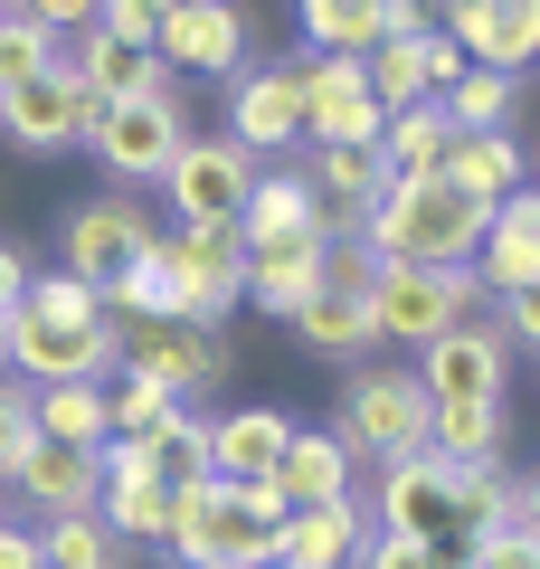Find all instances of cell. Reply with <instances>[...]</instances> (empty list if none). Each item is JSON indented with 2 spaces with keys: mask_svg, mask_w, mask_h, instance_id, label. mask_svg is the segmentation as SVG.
Wrapping results in <instances>:
<instances>
[{
  "mask_svg": "<svg viewBox=\"0 0 540 569\" xmlns=\"http://www.w3.org/2000/svg\"><path fill=\"white\" fill-rule=\"evenodd\" d=\"M351 238L380 266H464L483 247V209L464 190H446L437 171H389V190L370 200V219Z\"/></svg>",
  "mask_w": 540,
  "mask_h": 569,
  "instance_id": "1",
  "label": "cell"
},
{
  "mask_svg": "<svg viewBox=\"0 0 540 569\" xmlns=\"http://www.w3.org/2000/svg\"><path fill=\"white\" fill-rule=\"evenodd\" d=\"M427 418H437V399L418 389V370H380V361H360L351 380H341L332 437L351 447V466H360V475H380V466H408V456H427Z\"/></svg>",
  "mask_w": 540,
  "mask_h": 569,
  "instance_id": "2",
  "label": "cell"
},
{
  "mask_svg": "<svg viewBox=\"0 0 540 569\" xmlns=\"http://www.w3.org/2000/svg\"><path fill=\"white\" fill-rule=\"evenodd\" d=\"M152 266H161V295H171V323L228 332V313L247 305V247H238V228H161Z\"/></svg>",
  "mask_w": 540,
  "mask_h": 569,
  "instance_id": "3",
  "label": "cell"
},
{
  "mask_svg": "<svg viewBox=\"0 0 540 569\" xmlns=\"http://www.w3.org/2000/svg\"><path fill=\"white\" fill-rule=\"evenodd\" d=\"M180 142H190V96H180V77H161L152 96H123L96 114V133H86V152H96V171L114 190H152L161 162H171Z\"/></svg>",
  "mask_w": 540,
  "mask_h": 569,
  "instance_id": "4",
  "label": "cell"
},
{
  "mask_svg": "<svg viewBox=\"0 0 540 569\" xmlns=\"http://www.w3.org/2000/svg\"><path fill=\"white\" fill-rule=\"evenodd\" d=\"M0 370L20 389H58V380H114V323H77V313H39L20 305L0 323Z\"/></svg>",
  "mask_w": 540,
  "mask_h": 569,
  "instance_id": "5",
  "label": "cell"
},
{
  "mask_svg": "<svg viewBox=\"0 0 540 569\" xmlns=\"http://www.w3.org/2000/svg\"><path fill=\"white\" fill-rule=\"evenodd\" d=\"M114 370L200 408L209 389L238 380V351H228V332H200V323H114Z\"/></svg>",
  "mask_w": 540,
  "mask_h": 569,
  "instance_id": "6",
  "label": "cell"
},
{
  "mask_svg": "<svg viewBox=\"0 0 540 569\" xmlns=\"http://www.w3.org/2000/svg\"><path fill=\"white\" fill-rule=\"evenodd\" d=\"M483 313V284L464 276V266H380V284H370V332L380 342H437V332L474 323Z\"/></svg>",
  "mask_w": 540,
  "mask_h": 569,
  "instance_id": "7",
  "label": "cell"
},
{
  "mask_svg": "<svg viewBox=\"0 0 540 569\" xmlns=\"http://www.w3.org/2000/svg\"><path fill=\"white\" fill-rule=\"evenodd\" d=\"M228 142L247 162H276V152H303V48L294 58H247L228 77Z\"/></svg>",
  "mask_w": 540,
  "mask_h": 569,
  "instance_id": "8",
  "label": "cell"
},
{
  "mask_svg": "<svg viewBox=\"0 0 540 569\" xmlns=\"http://www.w3.org/2000/svg\"><path fill=\"white\" fill-rule=\"evenodd\" d=\"M370 485H380V493H370V522H380V531H399V541H418V550H464V485H456L446 456L380 466Z\"/></svg>",
  "mask_w": 540,
  "mask_h": 569,
  "instance_id": "9",
  "label": "cell"
},
{
  "mask_svg": "<svg viewBox=\"0 0 540 569\" xmlns=\"http://www.w3.org/2000/svg\"><path fill=\"white\" fill-rule=\"evenodd\" d=\"M266 162H247L228 133H190L161 162V200H171V228H238L247 190H257Z\"/></svg>",
  "mask_w": 540,
  "mask_h": 569,
  "instance_id": "10",
  "label": "cell"
},
{
  "mask_svg": "<svg viewBox=\"0 0 540 569\" xmlns=\"http://www.w3.org/2000/svg\"><path fill=\"white\" fill-rule=\"evenodd\" d=\"M171 550L180 569H228V560H247V569H266V550H276V531H247V512H238V493L209 475V485H171Z\"/></svg>",
  "mask_w": 540,
  "mask_h": 569,
  "instance_id": "11",
  "label": "cell"
},
{
  "mask_svg": "<svg viewBox=\"0 0 540 569\" xmlns=\"http://www.w3.org/2000/svg\"><path fill=\"white\" fill-rule=\"evenodd\" d=\"M161 228H152V209L133 200V190H104V200H77L58 219V276H77V284H114L123 266L142 257V247H152Z\"/></svg>",
  "mask_w": 540,
  "mask_h": 569,
  "instance_id": "12",
  "label": "cell"
},
{
  "mask_svg": "<svg viewBox=\"0 0 540 569\" xmlns=\"http://www.w3.org/2000/svg\"><path fill=\"white\" fill-rule=\"evenodd\" d=\"M152 58L171 67V77H219L228 86L247 58H257V20H247L238 0H180L171 20H161Z\"/></svg>",
  "mask_w": 540,
  "mask_h": 569,
  "instance_id": "13",
  "label": "cell"
},
{
  "mask_svg": "<svg viewBox=\"0 0 540 569\" xmlns=\"http://www.w3.org/2000/svg\"><path fill=\"white\" fill-rule=\"evenodd\" d=\"M96 114H104V104L67 77V58L48 67V77H29V86H0V133H10V152H39V162L67 152V142H86Z\"/></svg>",
  "mask_w": 540,
  "mask_h": 569,
  "instance_id": "14",
  "label": "cell"
},
{
  "mask_svg": "<svg viewBox=\"0 0 540 569\" xmlns=\"http://www.w3.org/2000/svg\"><path fill=\"white\" fill-rule=\"evenodd\" d=\"M408 370H418V389L437 408L446 399H512V342H502L483 313H474V323H456V332H437V342H418V361H408Z\"/></svg>",
  "mask_w": 540,
  "mask_h": 569,
  "instance_id": "15",
  "label": "cell"
},
{
  "mask_svg": "<svg viewBox=\"0 0 540 569\" xmlns=\"http://www.w3.org/2000/svg\"><path fill=\"white\" fill-rule=\"evenodd\" d=\"M380 96L360 77V58H303V142H341V152H380Z\"/></svg>",
  "mask_w": 540,
  "mask_h": 569,
  "instance_id": "16",
  "label": "cell"
},
{
  "mask_svg": "<svg viewBox=\"0 0 540 569\" xmlns=\"http://www.w3.org/2000/svg\"><path fill=\"white\" fill-rule=\"evenodd\" d=\"M437 29L464 48V67H493V77H521L540 58V0H446Z\"/></svg>",
  "mask_w": 540,
  "mask_h": 569,
  "instance_id": "17",
  "label": "cell"
},
{
  "mask_svg": "<svg viewBox=\"0 0 540 569\" xmlns=\"http://www.w3.org/2000/svg\"><path fill=\"white\" fill-rule=\"evenodd\" d=\"M370 541V493H341V503H303L276 522L266 569H351V550Z\"/></svg>",
  "mask_w": 540,
  "mask_h": 569,
  "instance_id": "18",
  "label": "cell"
},
{
  "mask_svg": "<svg viewBox=\"0 0 540 569\" xmlns=\"http://www.w3.org/2000/svg\"><path fill=\"white\" fill-rule=\"evenodd\" d=\"M303 152H313V162H303V190H313L322 228L351 238V228L370 219V200L389 190V162H380V152H341V142H303Z\"/></svg>",
  "mask_w": 540,
  "mask_h": 569,
  "instance_id": "19",
  "label": "cell"
},
{
  "mask_svg": "<svg viewBox=\"0 0 540 569\" xmlns=\"http://www.w3.org/2000/svg\"><path fill=\"white\" fill-rule=\"evenodd\" d=\"M266 485L284 493V503H341V493H360L370 485V475L351 466V447H341L332 427H294V437H284V456H276V475H266Z\"/></svg>",
  "mask_w": 540,
  "mask_h": 569,
  "instance_id": "20",
  "label": "cell"
},
{
  "mask_svg": "<svg viewBox=\"0 0 540 569\" xmlns=\"http://www.w3.org/2000/svg\"><path fill=\"white\" fill-rule=\"evenodd\" d=\"M67 77H77L96 104H123V96H152L171 67H161L142 39H114V29H77V39H67Z\"/></svg>",
  "mask_w": 540,
  "mask_h": 569,
  "instance_id": "21",
  "label": "cell"
},
{
  "mask_svg": "<svg viewBox=\"0 0 540 569\" xmlns=\"http://www.w3.org/2000/svg\"><path fill=\"white\" fill-rule=\"evenodd\" d=\"M284 437H294L284 408H219V418H209V475H219V485H266L276 456H284Z\"/></svg>",
  "mask_w": 540,
  "mask_h": 569,
  "instance_id": "22",
  "label": "cell"
},
{
  "mask_svg": "<svg viewBox=\"0 0 540 569\" xmlns=\"http://www.w3.org/2000/svg\"><path fill=\"white\" fill-rule=\"evenodd\" d=\"M10 493H20L39 522H58V512H96V493H104V475H96V456H77V447H29L20 466H10Z\"/></svg>",
  "mask_w": 540,
  "mask_h": 569,
  "instance_id": "23",
  "label": "cell"
},
{
  "mask_svg": "<svg viewBox=\"0 0 540 569\" xmlns=\"http://www.w3.org/2000/svg\"><path fill=\"white\" fill-rule=\"evenodd\" d=\"M427 456H446V466H512V399H446L427 418Z\"/></svg>",
  "mask_w": 540,
  "mask_h": 569,
  "instance_id": "24",
  "label": "cell"
},
{
  "mask_svg": "<svg viewBox=\"0 0 540 569\" xmlns=\"http://www.w3.org/2000/svg\"><path fill=\"white\" fill-rule=\"evenodd\" d=\"M284 238H332V228H322L303 171H257V190H247V209H238V247L257 257V247H284Z\"/></svg>",
  "mask_w": 540,
  "mask_h": 569,
  "instance_id": "25",
  "label": "cell"
},
{
  "mask_svg": "<svg viewBox=\"0 0 540 569\" xmlns=\"http://www.w3.org/2000/svg\"><path fill=\"white\" fill-rule=\"evenodd\" d=\"M437 181L464 190L474 209H493V200H512V190L531 181V162H521L512 133H456V142H446V162H437Z\"/></svg>",
  "mask_w": 540,
  "mask_h": 569,
  "instance_id": "26",
  "label": "cell"
},
{
  "mask_svg": "<svg viewBox=\"0 0 540 569\" xmlns=\"http://www.w3.org/2000/svg\"><path fill=\"white\" fill-rule=\"evenodd\" d=\"M294 342L303 351H332V361H360V351H380V332H370V295H341V284H313L294 313Z\"/></svg>",
  "mask_w": 540,
  "mask_h": 569,
  "instance_id": "27",
  "label": "cell"
},
{
  "mask_svg": "<svg viewBox=\"0 0 540 569\" xmlns=\"http://www.w3.org/2000/svg\"><path fill=\"white\" fill-rule=\"evenodd\" d=\"M303 58H370L389 39V0H294Z\"/></svg>",
  "mask_w": 540,
  "mask_h": 569,
  "instance_id": "28",
  "label": "cell"
},
{
  "mask_svg": "<svg viewBox=\"0 0 540 569\" xmlns=\"http://www.w3.org/2000/svg\"><path fill=\"white\" fill-rule=\"evenodd\" d=\"M322 247H332V238H284V247H257V257H247V305L284 323V313H294L303 295L322 284Z\"/></svg>",
  "mask_w": 540,
  "mask_h": 569,
  "instance_id": "29",
  "label": "cell"
},
{
  "mask_svg": "<svg viewBox=\"0 0 540 569\" xmlns=\"http://www.w3.org/2000/svg\"><path fill=\"white\" fill-rule=\"evenodd\" d=\"M96 522L114 531L123 550H161V541H171V485H152V475H104Z\"/></svg>",
  "mask_w": 540,
  "mask_h": 569,
  "instance_id": "30",
  "label": "cell"
},
{
  "mask_svg": "<svg viewBox=\"0 0 540 569\" xmlns=\"http://www.w3.org/2000/svg\"><path fill=\"white\" fill-rule=\"evenodd\" d=\"M29 427H39L48 447L96 456V447H104V380H58V389H29Z\"/></svg>",
  "mask_w": 540,
  "mask_h": 569,
  "instance_id": "31",
  "label": "cell"
},
{
  "mask_svg": "<svg viewBox=\"0 0 540 569\" xmlns=\"http://www.w3.org/2000/svg\"><path fill=\"white\" fill-rule=\"evenodd\" d=\"M152 485H209V408H171L152 437H133Z\"/></svg>",
  "mask_w": 540,
  "mask_h": 569,
  "instance_id": "32",
  "label": "cell"
},
{
  "mask_svg": "<svg viewBox=\"0 0 540 569\" xmlns=\"http://www.w3.org/2000/svg\"><path fill=\"white\" fill-rule=\"evenodd\" d=\"M133 560H142V550H123L96 512H58V522H39V569H133Z\"/></svg>",
  "mask_w": 540,
  "mask_h": 569,
  "instance_id": "33",
  "label": "cell"
},
{
  "mask_svg": "<svg viewBox=\"0 0 540 569\" xmlns=\"http://www.w3.org/2000/svg\"><path fill=\"white\" fill-rule=\"evenodd\" d=\"M446 123L456 133H512V114H521V77H493V67H464L456 86H446Z\"/></svg>",
  "mask_w": 540,
  "mask_h": 569,
  "instance_id": "34",
  "label": "cell"
},
{
  "mask_svg": "<svg viewBox=\"0 0 540 569\" xmlns=\"http://www.w3.org/2000/svg\"><path fill=\"white\" fill-rule=\"evenodd\" d=\"M446 142H456V123H446V104H399V114L380 123V162L389 171H437L446 162Z\"/></svg>",
  "mask_w": 540,
  "mask_h": 569,
  "instance_id": "35",
  "label": "cell"
},
{
  "mask_svg": "<svg viewBox=\"0 0 540 569\" xmlns=\"http://www.w3.org/2000/svg\"><path fill=\"white\" fill-rule=\"evenodd\" d=\"M58 58H67V39H58V29L20 20V10H0V86H29V77H48Z\"/></svg>",
  "mask_w": 540,
  "mask_h": 569,
  "instance_id": "36",
  "label": "cell"
},
{
  "mask_svg": "<svg viewBox=\"0 0 540 569\" xmlns=\"http://www.w3.org/2000/svg\"><path fill=\"white\" fill-rule=\"evenodd\" d=\"M29 447H39V427H29V389L0 370V485H10V466H20Z\"/></svg>",
  "mask_w": 540,
  "mask_h": 569,
  "instance_id": "37",
  "label": "cell"
},
{
  "mask_svg": "<svg viewBox=\"0 0 540 569\" xmlns=\"http://www.w3.org/2000/svg\"><path fill=\"white\" fill-rule=\"evenodd\" d=\"M161 20H171V0H96V29H114V39H161Z\"/></svg>",
  "mask_w": 540,
  "mask_h": 569,
  "instance_id": "38",
  "label": "cell"
},
{
  "mask_svg": "<svg viewBox=\"0 0 540 569\" xmlns=\"http://www.w3.org/2000/svg\"><path fill=\"white\" fill-rule=\"evenodd\" d=\"M20 305H39V313H77V323H96V284H77V276H29V295Z\"/></svg>",
  "mask_w": 540,
  "mask_h": 569,
  "instance_id": "39",
  "label": "cell"
},
{
  "mask_svg": "<svg viewBox=\"0 0 540 569\" xmlns=\"http://www.w3.org/2000/svg\"><path fill=\"white\" fill-rule=\"evenodd\" d=\"M464 569H540V541L531 531H483V541H464Z\"/></svg>",
  "mask_w": 540,
  "mask_h": 569,
  "instance_id": "40",
  "label": "cell"
},
{
  "mask_svg": "<svg viewBox=\"0 0 540 569\" xmlns=\"http://www.w3.org/2000/svg\"><path fill=\"white\" fill-rule=\"evenodd\" d=\"M351 569H437V560H427L418 541H399V531H380V522H370V541L351 550Z\"/></svg>",
  "mask_w": 540,
  "mask_h": 569,
  "instance_id": "41",
  "label": "cell"
},
{
  "mask_svg": "<svg viewBox=\"0 0 540 569\" xmlns=\"http://www.w3.org/2000/svg\"><path fill=\"white\" fill-rule=\"evenodd\" d=\"M20 20H39V29H58V39H77V29H96V0H10Z\"/></svg>",
  "mask_w": 540,
  "mask_h": 569,
  "instance_id": "42",
  "label": "cell"
},
{
  "mask_svg": "<svg viewBox=\"0 0 540 569\" xmlns=\"http://www.w3.org/2000/svg\"><path fill=\"white\" fill-rule=\"evenodd\" d=\"M493 332H502V342H540V295H493Z\"/></svg>",
  "mask_w": 540,
  "mask_h": 569,
  "instance_id": "43",
  "label": "cell"
},
{
  "mask_svg": "<svg viewBox=\"0 0 540 569\" xmlns=\"http://www.w3.org/2000/svg\"><path fill=\"white\" fill-rule=\"evenodd\" d=\"M29 276H39V266H29V247H20V238H0V323H10V313H20Z\"/></svg>",
  "mask_w": 540,
  "mask_h": 569,
  "instance_id": "44",
  "label": "cell"
},
{
  "mask_svg": "<svg viewBox=\"0 0 540 569\" xmlns=\"http://www.w3.org/2000/svg\"><path fill=\"white\" fill-rule=\"evenodd\" d=\"M228 493H238V512H247V531H276L284 512H294V503H284L276 485H228Z\"/></svg>",
  "mask_w": 540,
  "mask_h": 569,
  "instance_id": "45",
  "label": "cell"
},
{
  "mask_svg": "<svg viewBox=\"0 0 540 569\" xmlns=\"http://www.w3.org/2000/svg\"><path fill=\"white\" fill-rule=\"evenodd\" d=\"M0 569H39V531L0 512Z\"/></svg>",
  "mask_w": 540,
  "mask_h": 569,
  "instance_id": "46",
  "label": "cell"
},
{
  "mask_svg": "<svg viewBox=\"0 0 540 569\" xmlns=\"http://www.w3.org/2000/svg\"><path fill=\"white\" fill-rule=\"evenodd\" d=\"M228 569H247V560H228Z\"/></svg>",
  "mask_w": 540,
  "mask_h": 569,
  "instance_id": "47",
  "label": "cell"
},
{
  "mask_svg": "<svg viewBox=\"0 0 540 569\" xmlns=\"http://www.w3.org/2000/svg\"><path fill=\"white\" fill-rule=\"evenodd\" d=\"M0 10H10V0H0Z\"/></svg>",
  "mask_w": 540,
  "mask_h": 569,
  "instance_id": "48",
  "label": "cell"
},
{
  "mask_svg": "<svg viewBox=\"0 0 540 569\" xmlns=\"http://www.w3.org/2000/svg\"><path fill=\"white\" fill-rule=\"evenodd\" d=\"M171 10H180V0H171Z\"/></svg>",
  "mask_w": 540,
  "mask_h": 569,
  "instance_id": "49",
  "label": "cell"
}]
</instances>
